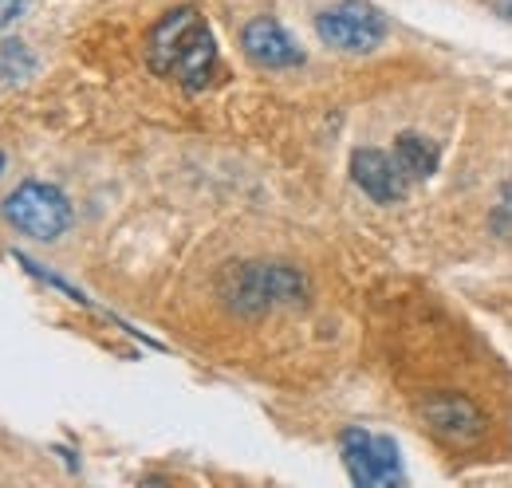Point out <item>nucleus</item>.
I'll list each match as a JSON object with an SVG mask.
<instances>
[{
  "instance_id": "nucleus-1",
  "label": "nucleus",
  "mask_w": 512,
  "mask_h": 488,
  "mask_svg": "<svg viewBox=\"0 0 512 488\" xmlns=\"http://www.w3.org/2000/svg\"><path fill=\"white\" fill-rule=\"evenodd\" d=\"M146 63L154 75L182 83L186 91H205L217 79V40L197 8L166 12L146 36Z\"/></svg>"
},
{
  "instance_id": "nucleus-2",
  "label": "nucleus",
  "mask_w": 512,
  "mask_h": 488,
  "mask_svg": "<svg viewBox=\"0 0 512 488\" xmlns=\"http://www.w3.org/2000/svg\"><path fill=\"white\" fill-rule=\"evenodd\" d=\"M221 296L241 315H268L272 307L304 304L308 280L288 264H237L225 272Z\"/></svg>"
},
{
  "instance_id": "nucleus-3",
  "label": "nucleus",
  "mask_w": 512,
  "mask_h": 488,
  "mask_svg": "<svg viewBox=\"0 0 512 488\" xmlns=\"http://www.w3.org/2000/svg\"><path fill=\"white\" fill-rule=\"evenodd\" d=\"M4 221L32 241H60L71 229V205L48 182H24L4 197Z\"/></svg>"
},
{
  "instance_id": "nucleus-4",
  "label": "nucleus",
  "mask_w": 512,
  "mask_h": 488,
  "mask_svg": "<svg viewBox=\"0 0 512 488\" xmlns=\"http://www.w3.org/2000/svg\"><path fill=\"white\" fill-rule=\"evenodd\" d=\"M316 36L335 52L367 56L386 40V16L367 0H339L316 16Z\"/></svg>"
},
{
  "instance_id": "nucleus-5",
  "label": "nucleus",
  "mask_w": 512,
  "mask_h": 488,
  "mask_svg": "<svg viewBox=\"0 0 512 488\" xmlns=\"http://www.w3.org/2000/svg\"><path fill=\"white\" fill-rule=\"evenodd\" d=\"M418 418H422V426L430 429L438 441H446L453 449H473V445L485 441V433H489L485 410H481L473 398L457 394V390L426 394V398L418 402Z\"/></svg>"
},
{
  "instance_id": "nucleus-6",
  "label": "nucleus",
  "mask_w": 512,
  "mask_h": 488,
  "mask_svg": "<svg viewBox=\"0 0 512 488\" xmlns=\"http://www.w3.org/2000/svg\"><path fill=\"white\" fill-rule=\"evenodd\" d=\"M343 465L355 485H390L398 481V449L390 437H375L367 429H347L339 437Z\"/></svg>"
},
{
  "instance_id": "nucleus-7",
  "label": "nucleus",
  "mask_w": 512,
  "mask_h": 488,
  "mask_svg": "<svg viewBox=\"0 0 512 488\" xmlns=\"http://www.w3.org/2000/svg\"><path fill=\"white\" fill-rule=\"evenodd\" d=\"M241 48H245V56H249L256 67H264V71H288V67H300V63H304L300 44H296L272 16H256L253 24H245Z\"/></svg>"
},
{
  "instance_id": "nucleus-8",
  "label": "nucleus",
  "mask_w": 512,
  "mask_h": 488,
  "mask_svg": "<svg viewBox=\"0 0 512 488\" xmlns=\"http://www.w3.org/2000/svg\"><path fill=\"white\" fill-rule=\"evenodd\" d=\"M351 178H355V185H359L371 201H379V205H394V201L406 193V182H410V178L398 170L394 154H383V150H375V146H363V150L351 154Z\"/></svg>"
},
{
  "instance_id": "nucleus-9",
  "label": "nucleus",
  "mask_w": 512,
  "mask_h": 488,
  "mask_svg": "<svg viewBox=\"0 0 512 488\" xmlns=\"http://www.w3.org/2000/svg\"><path fill=\"white\" fill-rule=\"evenodd\" d=\"M394 162H398V170H402L410 182H426V178L438 170V146H434L426 134L406 130V134L394 138Z\"/></svg>"
},
{
  "instance_id": "nucleus-10",
  "label": "nucleus",
  "mask_w": 512,
  "mask_h": 488,
  "mask_svg": "<svg viewBox=\"0 0 512 488\" xmlns=\"http://www.w3.org/2000/svg\"><path fill=\"white\" fill-rule=\"evenodd\" d=\"M32 56L24 52V44L20 40H12V44H0V79H24V75H32Z\"/></svg>"
},
{
  "instance_id": "nucleus-11",
  "label": "nucleus",
  "mask_w": 512,
  "mask_h": 488,
  "mask_svg": "<svg viewBox=\"0 0 512 488\" xmlns=\"http://www.w3.org/2000/svg\"><path fill=\"white\" fill-rule=\"evenodd\" d=\"M24 4H28V0H0V32H4L20 12H24Z\"/></svg>"
},
{
  "instance_id": "nucleus-12",
  "label": "nucleus",
  "mask_w": 512,
  "mask_h": 488,
  "mask_svg": "<svg viewBox=\"0 0 512 488\" xmlns=\"http://www.w3.org/2000/svg\"><path fill=\"white\" fill-rule=\"evenodd\" d=\"M493 8H497L501 16H509V20H512V0H493Z\"/></svg>"
}]
</instances>
